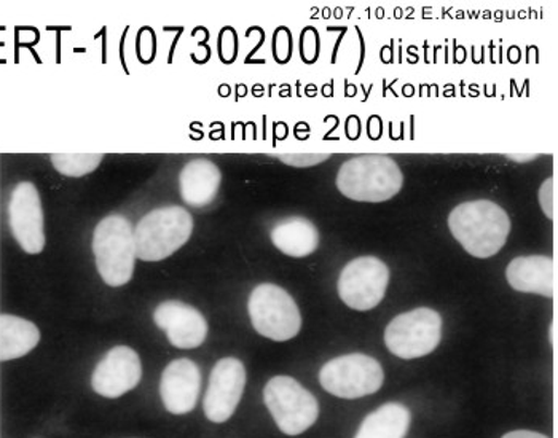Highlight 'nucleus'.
Listing matches in <instances>:
<instances>
[{
  "label": "nucleus",
  "instance_id": "obj_1",
  "mask_svg": "<svg viewBox=\"0 0 558 438\" xmlns=\"http://www.w3.org/2000/svg\"><path fill=\"white\" fill-rule=\"evenodd\" d=\"M449 229L468 254L490 258L505 247L511 234V219L496 203L477 199L451 210Z\"/></svg>",
  "mask_w": 558,
  "mask_h": 438
},
{
  "label": "nucleus",
  "instance_id": "obj_2",
  "mask_svg": "<svg viewBox=\"0 0 558 438\" xmlns=\"http://www.w3.org/2000/svg\"><path fill=\"white\" fill-rule=\"evenodd\" d=\"M404 175L387 155H360L344 161L337 174V188L361 203H384L401 192Z\"/></svg>",
  "mask_w": 558,
  "mask_h": 438
},
{
  "label": "nucleus",
  "instance_id": "obj_3",
  "mask_svg": "<svg viewBox=\"0 0 558 438\" xmlns=\"http://www.w3.org/2000/svg\"><path fill=\"white\" fill-rule=\"evenodd\" d=\"M93 252L102 281L110 288L129 284L136 261L134 230L130 220L112 214L98 223L93 234Z\"/></svg>",
  "mask_w": 558,
  "mask_h": 438
},
{
  "label": "nucleus",
  "instance_id": "obj_4",
  "mask_svg": "<svg viewBox=\"0 0 558 438\" xmlns=\"http://www.w3.org/2000/svg\"><path fill=\"white\" fill-rule=\"evenodd\" d=\"M194 231V219L181 206L151 210L134 230L136 257L143 261H161L181 250Z\"/></svg>",
  "mask_w": 558,
  "mask_h": 438
},
{
  "label": "nucleus",
  "instance_id": "obj_5",
  "mask_svg": "<svg viewBox=\"0 0 558 438\" xmlns=\"http://www.w3.org/2000/svg\"><path fill=\"white\" fill-rule=\"evenodd\" d=\"M265 405L286 436H301L316 423L319 403L291 376H275L265 386Z\"/></svg>",
  "mask_w": 558,
  "mask_h": 438
},
{
  "label": "nucleus",
  "instance_id": "obj_6",
  "mask_svg": "<svg viewBox=\"0 0 558 438\" xmlns=\"http://www.w3.org/2000/svg\"><path fill=\"white\" fill-rule=\"evenodd\" d=\"M254 329L274 341H289L301 332L302 316L291 295L275 284L254 289L247 303Z\"/></svg>",
  "mask_w": 558,
  "mask_h": 438
},
{
  "label": "nucleus",
  "instance_id": "obj_7",
  "mask_svg": "<svg viewBox=\"0 0 558 438\" xmlns=\"http://www.w3.org/2000/svg\"><path fill=\"white\" fill-rule=\"evenodd\" d=\"M381 365L371 355L347 354L332 358L319 372V382L340 399H361L375 394L384 386Z\"/></svg>",
  "mask_w": 558,
  "mask_h": 438
},
{
  "label": "nucleus",
  "instance_id": "obj_8",
  "mask_svg": "<svg viewBox=\"0 0 558 438\" xmlns=\"http://www.w3.org/2000/svg\"><path fill=\"white\" fill-rule=\"evenodd\" d=\"M442 317L434 309L418 308L399 314L385 330V343L401 358H418L439 346Z\"/></svg>",
  "mask_w": 558,
  "mask_h": 438
},
{
  "label": "nucleus",
  "instance_id": "obj_9",
  "mask_svg": "<svg viewBox=\"0 0 558 438\" xmlns=\"http://www.w3.org/2000/svg\"><path fill=\"white\" fill-rule=\"evenodd\" d=\"M389 282L387 264L377 257H360L343 268L339 295L344 305L356 312H371L385 299Z\"/></svg>",
  "mask_w": 558,
  "mask_h": 438
},
{
  "label": "nucleus",
  "instance_id": "obj_10",
  "mask_svg": "<svg viewBox=\"0 0 558 438\" xmlns=\"http://www.w3.org/2000/svg\"><path fill=\"white\" fill-rule=\"evenodd\" d=\"M9 222L16 243L24 252L34 255L44 251V210L36 185L22 182L13 188L9 203Z\"/></svg>",
  "mask_w": 558,
  "mask_h": 438
},
{
  "label": "nucleus",
  "instance_id": "obj_11",
  "mask_svg": "<svg viewBox=\"0 0 558 438\" xmlns=\"http://www.w3.org/2000/svg\"><path fill=\"white\" fill-rule=\"evenodd\" d=\"M246 386V368L235 357L222 358L213 368L206 391L205 415L213 423H226L235 413Z\"/></svg>",
  "mask_w": 558,
  "mask_h": 438
},
{
  "label": "nucleus",
  "instance_id": "obj_12",
  "mask_svg": "<svg viewBox=\"0 0 558 438\" xmlns=\"http://www.w3.org/2000/svg\"><path fill=\"white\" fill-rule=\"evenodd\" d=\"M143 378L140 355L129 346H117L105 355L92 376L93 391L106 399H119L133 391Z\"/></svg>",
  "mask_w": 558,
  "mask_h": 438
},
{
  "label": "nucleus",
  "instance_id": "obj_13",
  "mask_svg": "<svg viewBox=\"0 0 558 438\" xmlns=\"http://www.w3.org/2000/svg\"><path fill=\"white\" fill-rule=\"evenodd\" d=\"M158 329L167 332L172 346L179 350H195L208 337V323L205 316L187 303L170 300L161 303L154 313Z\"/></svg>",
  "mask_w": 558,
  "mask_h": 438
},
{
  "label": "nucleus",
  "instance_id": "obj_14",
  "mask_svg": "<svg viewBox=\"0 0 558 438\" xmlns=\"http://www.w3.org/2000/svg\"><path fill=\"white\" fill-rule=\"evenodd\" d=\"M202 388L199 367L191 358L172 361L161 375L160 394L172 415H187L198 402Z\"/></svg>",
  "mask_w": 558,
  "mask_h": 438
},
{
  "label": "nucleus",
  "instance_id": "obj_15",
  "mask_svg": "<svg viewBox=\"0 0 558 438\" xmlns=\"http://www.w3.org/2000/svg\"><path fill=\"white\" fill-rule=\"evenodd\" d=\"M506 279L515 291L554 296L556 285V267L550 257L530 255L514 258L506 268Z\"/></svg>",
  "mask_w": 558,
  "mask_h": 438
},
{
  "label": "nucleus",
  "instance_id": "obj_16",
  "mask_svg": "<svg viewBox=\"0 0 558 438\" xmlns=\"http://www.w3.org/2000/svg\"><path fill=\"white\" fill-rule=\"evenodd\" d=\"M220 181L222 174L213 161L203 158L191 161L179 175L182 199L192 208H205L215 202Z\"/></svg>",
  "mask_w": 558,
  "mask_h": 438
},
{
  "label": "nucleus",
  "instance_id": "obj_17",
  "mask_svg": "<svg viewBox=\"0 0 558 438\" xmlns=\"http://www.w3.org/2000/svg\"><path fill=\"white\" fill-rule=\"evenodd\" d=\"M271 243L289 257L302 258L319 246V233L315 223L303 217H289L271 230Z\"/></svg>",
  "mask_w": 558,
  "mask_h": 438
},
{
  "label": "nucleus",
  "instance_id": "obj_18",
  "mask_svg": "<svg viewBox=\"0 0 558 438\" xmlns=\"http://www.w3.org/2000/svg\"><path fill=\"white\" fill-rule=\"evenodd\" d=\"M40 332L36 324L23 317L0 316V361H13L29 354L39 344Z\"/></svg>",
  "mask_w": 558,
  "mask_h": 438
},
{
  "label": "nucleus",
  "instance_id": "obj_19",
  "mask_svg": "<svg viewBox=\"0 0 558 438\" xmlns=\"http://www.w3.org/2000/svg\"><path fill=\"white\" fill-rule=\"evenodd\" d=\"M410 427V412L402 403H387L371 413L354 438H405Z\"/></svg>",
  "mask_w": 558,
  "mask_h": 438
},
{
  "label": "nucleus",
  "instance_id": "obj_20",
  "mask_svg": "<svg viewBox=\"0 0 558 438\" xmlns=\"http://www.w3.org/2000/svg\"><path fill=\"white\" fill-rule=\"evenodd\" d=\"M102 154H53L51 163L60 174L68 178H82L92 174L101 165Z\"/></svg>",
  "mask_w": 558,
  "mask_h": 438
},
{
  "label": "nucleus",
  "instance_id": "obj_21",
  "mask_svg": "<svg viewBox=\"0 0 558 438\" xmlns=\"http://www.w3.org/2000/svg\"><path fill=\"white\" fill-rule=\"evenodd\" d=\"M329 158L330 154H291L281 155L279 160H281L282 163L289 165V167L310 168L324 163V161L329 160Z\"/></svg>",
  "mask_w": 558,
  "mask_h": 438
},
{
  "label": "nucleus",
  "instance_id": "obj_22",
  "mask_svg": "<svg viewBox=\"0 0 558 438\" xmlns=\"http://www.w3.org/2000/svg\"><path fill=\"white\" fill-rule=\"evenodd\" d=\"M539 205L546 217L554 219V179H547L539 188Z\"/></svg>",
  "mask_w": 558,
  "mask_h": 438
},
{
  "label": "nucleus",
  "instance_id": "obj_23",
  "mask_svg": "<svg viewBox=\"0 0 558 438\" xmlns=\"http://www.w3.org/2000/svg\"><path fill=\"white\" fill-rule=\"evenodd\" d=\"M289 51H291V37L288 36L286 29H279L275 36V53L278 54V60H288Z\"/></svg>",
  "mask_w": 558,
  "mask_h": 438
},
{
  "label": "nucleus",
  "instance_id": "obj_24",
  "mask_svg": "<svg viewBox=\"0 0 558 438\" xmlns=\"http://www.w3.org/2000/svg\"><path fill=\"white\" fill-rule=\"evenodd\" d=\"M502 438H549L543 434L532 433V430H514V433L506 434Z\"/></svg>",
  "mask_w": 558,
  "mask_h": 438
},
{
  "label": "nucleus",
  "instance_id": "obj_25",
  "mask_svg": "<svg viewBox=\"0 0 558 438\" xmlns=\"http://www.w3.org/2000/svg\"><path fill=\"white\" fill-rule=\"evenodd\" d=\"M506 157L509 158V160L517 161V163H526V161H533L535 158H537L536 154H530V155H506Z\"/></svg>",
  "mask_w": 558,
  "mask_h": 438
}]
</instances>
